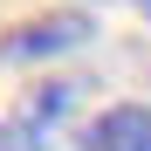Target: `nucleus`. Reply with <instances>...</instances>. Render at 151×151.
<instances>
[{
    "label": "nucleus",
    "mask_w": 151,
    "mask_h": 151,
    "mask_svg": "<svg viewBox=\"0 0 151 151\" xmlns=\"http://www.w3.org/2000/svg\"><path fill=\"white\" fill-rule=\"evenodd\" d=\"M89 35H96L89 14H35V21H21V28L0 35V55H7V62H48V55L83 48Z\"/></svg>",
    "instance_id": "1"
},
{
    "label": "nucleus",
    "mask_w": 151,
    "mask_h": 151,
    "mask_svg": "<svg viewBox=\"0 0 151 151\" xmlns=\"http://www.w3.org/2000/svg\"><path fill=\"white\" fill-rule=\"evenodd\" d=\"M89 151H151V110L144 103H110L89 124Z\"/></svg>",
    "instance_id": "2"
},
{
    "label": "nucleus",
    "mask_w": 151,
    "mask_h": 151,
    "mask_svg": "<svg viewBox=\"0 0 151 151\" xmlns=\"http://www.w3.org/2000/svg\"><path fill=\"white\" fill-rule=\"evenodd\" d=\"M0 151H41V131L28 117H14V124H0Z\"/></svg>",
    "instance_id": "3"
},
{
    "label": "nucleus",
    "mask_w": 151,
    "mask_h": 151,
    "mask_svg": "<svg viewBox=\"0 0 151 151\" xmlns=\"http://www.w3.org/2000/svg\"><path fill=\"white\" fill-rule=\"evenodd\" d=\"M144 14H151V0H144Z\"/></svg>",
    "instance_id": "4"
}]
</instances>
